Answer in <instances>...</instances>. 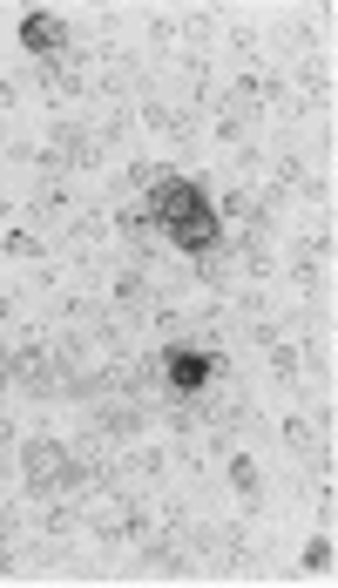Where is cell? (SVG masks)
<instances>
[{
  "label": "cell",
  "mask_w": 338,
  "mask_h": 588,
  "mask_svg": "<svg viewBox=\"0 0 338 588\" xmlns=\"http://www.w3.org/2000/svg\"><path fill=\"white\" fill-rule=\"evenodd\" d=\"M21 48L28 55H61L68 48V21H61L55 7H28L21 14Z\"/></svg>",
  "instance_id": "cell-3"
},
{
  "label": "cell",
  "mask_w": 338,
  "mask_h": 588,
  "mask_svg": "<svg viewBox=\"0 0 338 588\" xmlns=\"http://www.w3.org/2000/svg\"><path fill=\"white\" fill-rule=\"evenodd\" d=\"M305 568H332V541H325V534L305 548Z\"/></svg>",
  "instance_id": "cell-4"
},
{
  "label": "cell",
  "mask_w": 338,
  "mask_h": 588,
  "mask_svg": "<svg viewBox=\"0 0 338 588\" xmlns=\"http://www.w3.org/2000/svg\"><path fill=\"white\" fill-rule=\"evenodd\" d=\"M163 379L176 392H203L217 379V352H203V345H169L163 352Z\"/></svg>",
  "instance_id": "cell-2"
},
{
  "label": "cell",
  "mask_w": 338,
  "mask_h": 588,
  "mask_svg": "<svg viewBox=\"0 0 338 588\" xmlns=\"http://www.w3.org/2000/svg\"><path fill=\"white\" fill-rule=\"evenodd\" d=\"M149 210H156V224H163V237L176 251H210V244L224 237L217 203H210L203 183H190V176H156V183H149Z\"/></svg>",
  "instance_id": "cell-1"
}]
</instances>
